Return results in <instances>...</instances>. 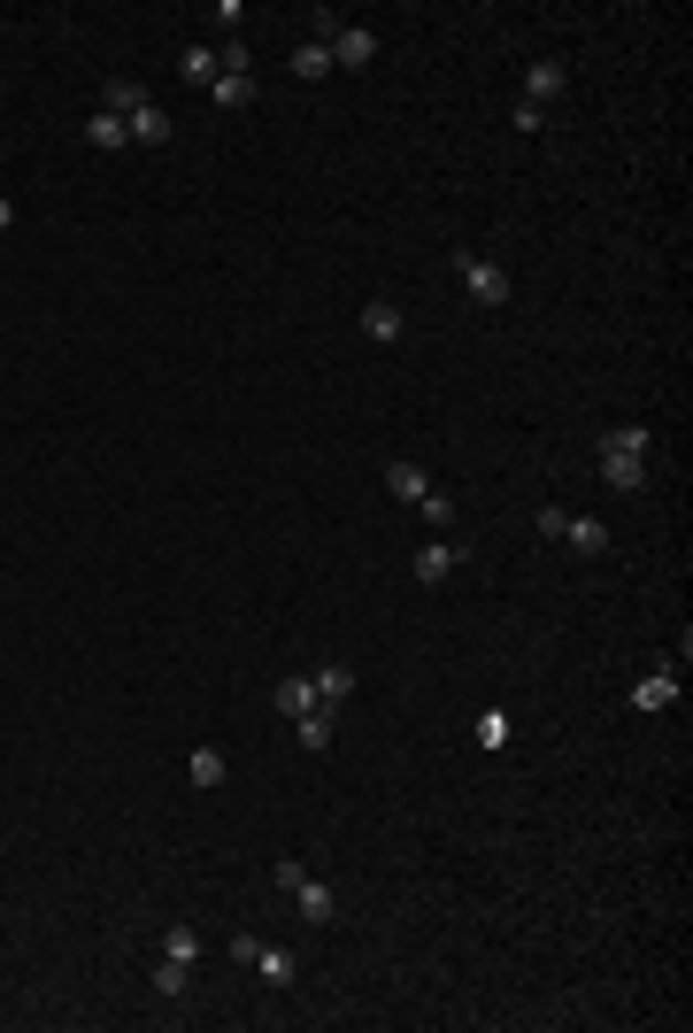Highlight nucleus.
Instances as JSON below:
<instances>
[{"label": "nucleus", "instance_id": "obj_8", "mask_svg": "<svg viewBox=\"0 0 693 1033\" xmlns=\"http://www.w3.org/2000/svg\"><path fill=\"white\" fill-rule=\"evenodd\" d=\"M562 85H570V70H562L555 54H539V62L524 70V101H531V109H547V101H562Z\"/></svg>", "mask_w": 693, "mask_h": 1033}, {"label": "nucleus", "instance_id": "obj_27", "mask_svg": "<svg viewBox=\"0 0 693 1033\" xmlns=\"http://www.w3.org/2000/svg\"><path fill=\"white\" fill-rule=\"evenodd\" d=\"M8 224H15V201H8V193H0V232H8Z\"/></svg>", "mask_w": 693, "mask_h": 1033}, {"label": "nucleus", "instance_id": "obj_14", "mask_svg": "<svg viewBox=\"0 0 693 1033\" xmlns=\"http://www.w3.org/2000/svg\"><path fill=\"white\" fill-rule=\"evenodd\" d=\"M247 964H255V972H262L270 988H293V980H301V964H293V949H270V941H255V949H247Z\"/></svg>", "mask_w": 693, "mask_h": 1033}, {"label": "nucleus", "instance_id": "obj_12", "mask_svg": "<svg viewBox=\"0 0 693 1033\" xmlns=\"http://www.w3.org/2000/svg\"><path fill=\"white\" fill-rule=\"evenodd\" d=\"M370 54H377V31H362V23H346L332 39V70H370Z\"/></svg>", "mask_w": 693, "mask_h": 1033}, {"label": "nucleus", "instance_id": "obj_11", "mask_svg": "<svg viewBox=\"0 0 693 1033\" xmlns=\"http://www.w3.org/2000/svg\"><path fill=\"white\" fill-rule=\"evenodd\" d=\"M124 124H132V147H170V140H177V124H170V109H163V101H147V109H139V116H124Z\"/></svg>", "mask_w": 693, "mask_h": 1033}, {"label": "nucleus", "instance_id": "obj_22", "mask_svg": "<svg viewBox=\"0 0 693 1033\" xmlns=\"http://www.w3.org/2000/svg\"><path fill=\"white\" fill-rule=\"evenodd\" d=\"M177 70H185L193 85H216V78H224V70H216V47H185V54H177Z\"/></svg>", "mask_w": 693, "mask_h": 1033}, {"label": "nucleus", "instance_id": "obj_15", "mask_svg": "<svg viewBox=\"0 0 693 1033\" xmlns=\"http://www.w3.org/2000/svg\"><path fill=\"white\" fill-rule=\"evenodd\" d=\"M147 101H155V93H147L139 78H108V85H101V109H108V116H139Z\"/></svg>", "mask_w": 693, "mask_h": 1033}, {"label": "nucleus", "instance_id": "obj_10", "mask_svg": "<svg viewBox=\"0 0 693 1033\" xmlns=\"http://www.w3.org/2000/svg\"><path fill=\"white\" fill-rule=\"evenodd\" d=\"M385 494H393V502H424V494H432V471L408 463V456H393V463H385Z\"/></svg>", "mask_w": 693, "mask_h": 1033}, {"label": "nucleus", "instance_id": "obj_4", "mask_svg": "<svg viewBox=\"0 0 693 1033\" xmlns=\"http://www.w3.org/2000/svg\"><path fill=\"white\" fill-rule=\"evenodd\" d=\"M463 563H470V548H463V540H439V532H432V540L416 548V563H408V571H416L424 586H447V579H455Z\"/></svg>", "mask_w": 693, "mask_h": 1033}, {"label": "nucleus", "instance_id": "obj_5", "mask_svg": "<svg viewBox=\"0 0 693 1033\" xmlns=\"http://www.w3.org/2000/svg\"><path fill=\"white\" fill-rule=\"evenodd\" d=\"M555 540H562V548H578V555H609V524H601V516L562 510V516H555Z\"/></svg>", "mask_w": 693, "mask_h": 1033}, {"label": "nucleus", "instance_id": "obj_17", "mask_svg": "<svg viewBox=\"0 0 693 1033\" xmlns=\"http://www.w3.org/2000/svg\"><path fill=\"white\" fill-rule=\"evenodd\" d=\"M332 717H340V709H309V717H293V740H301L309 756H324V748H332Z\"/></svg>", "mask_w": 693, "mask_h": 1033}, {"label": "nucleus", "instance_id": "obj_26", "mask_svg": "<svg viewBox=\"0 0 693 1033\" xmlns=\"http://www.w3.org/2000/svg\"><path fill=\"white\" fill-rule=\"evenodd\" d=\"M509 124H517L524 140H531V132H539V124H547V109H531V101H517V109H509Z\"/></svg>", "mask_w": 693, "mask_h": 1033}, {"label": "nucleus", "instance_id": "obj_21", "mask_svg": "<svg viewBox=\"0 0 693 1033\" xmlns=\"http://www.w3.org/2000/svg\"><path fill=\"white\" fill-rule=\"evenodd\" d=\"M163 957L193 972V964H200V933H193V925H170V933H163Z\"/></svg>", "mask_w": 693, "mask_h": 1033}, {"label": "nucleus", "instance_id": "obj_16", "mask_svg": "<svg viewBox=\"0 0 693 1033\" xmlns=\"http://www.w3.org/2000/svg\"><path fill=\"white\" fill-rule=\"evenodd\" d=\"M85 147L116 155V147H132V124H124V116H108V109H93V116H85Z\"/></svg>", "mask_w": 693, "mask_h": 1033}, {"label": "nucleus", "instance_id": "obj_7", "mask_svg": "<svg viewBox=\"0 0 693 1033\" xmlns=\"http://www.w3.org/2000/svg\"><path fill=\"white\" fill-rule=\"evenodd\" d=\"M671 702H679V664H655V672L632 687V709H640V717H655V709H671Z\"/></svg>", "mask_w": 693, "mask_h": 1033}, {"label": "nucleus", "instance_id": "obj_25", "mask_svg": "<svg viewBox=\"0 0 693 1033\" xmlns=\"http://www.w3.org/2000/svg\"><path fill=\"white\" fill-rule=\"evenodd\" d=\"M416 510L432 516V532H439V524H455V494H447V487H432V494H424Z\"/></svg>", "mask_w": 693, "mask_h": 1033}, {"label": "nucleus", "instance_id": "obj_3", "mask_svg": "<svg viewBox=\"0 0 693 1033\" xmlns=\"http://www.w3.org/2000/svg\"><path fill=\"white\" fill-rule=\"evenodd\" d=\"M278 887L293 894V910H301L309 925H332V918H340V894H332L324 879H309V871H301L293 857H278Z\"/></svg>", "mask_w": 693, "mask_h": 1033}, {"label": "nucleus", "instance_id": "obj_6", "mask_svg": "<svg viewBox=\"0 0 693 1033\" xmlns=\"http://www.w3.org/2000/svg\"><path fill=\"white\" fill-rule=\"evenodd\" d=\"M362 333L377 347H393V340H408V317H401V301H385V294H370L362 301Z\"/></svg>", "mask_w": 693, "mask_h": 1033}, {"label": "nucleus", "instance_id": "obj_23", "mask_svg": "<svg viewBox=\"0 0 693 1033\" xmlns=\"http://www.w3.org/2000/svg\"><path fill=\"white\" fill-rule=\"evenodd\" d=\"M509 740H517L509 709H486V717H478V748H509Z\"/></svg>", "mask_w": 693, "mask_h": 1033}, {"label": "nucleus", "instance_id": "obj_20", "mask_svg": "<svg viewBox=\"0 0 693 1033\" xmlns=\"http://www.w3.org/2000/svg\"><path fill=\"white\" fill-rule=\"evenodd\" d=\"M346 694H354V664H324V672H317V702H324V709H340Z\"/></svg>", "mask_w": 693, "mask_h": 1033}, {"label": "nucleus", "instance_id": "obj_24", "mask_svg": "<svg viewBox=\"0 0 693 1033\" xmlns=\"http://www.w3.org/2000/svg\"><path fill=\"white\" fill-rule=\"evenodd\" d=\"M185 988H193V972H185V964H170V957H163V964H155V995H185Z\"/></svg>", "mask_w": 693, "mask_h": 1033}, {"label": "nucleus", "instance_id": "obj_9", "mask_svg": "<svg viewBox=\"0 0 693 1033\" xmlns=\"http://www.w3.org/2000/svg\"><path fill=\"white\" fill-rule=\"evenodd\" d=\"M185 779H193V787H200V795H216V787H224V779H231V756H224V748H216V740H200V748H193V756H185Z\"/></svg>", "mask_w": 693, "mask_h": 1033}, {"label": "nucleus", "instance_id": "obj_1", "mask_svg": "<svg viewBox=\"0 0 693 1033\" xmlns=\"http://www.w3.org/2000/svg\"><path fill=\"white\" fill-rule=\"evenodd\" d=\"M648 448H655L648 425H617V432H601V487L640 494V487H648Z\"/></svg>", "mask_w": 693, "mask_h": 1033}, {"label": "nucleus", "instance_id": "obj_13", "mask_svg": "<svg viewBox=\"0 0 693 1033\" xmlns=\"http://www.w3.org/2000/svg\"><path fill=\"white\" fill-rule=\"evenodd\" d=\"M270 702H278V717H286V725H293V717H309V709H324V702H317V679H301V672H286Z\"/></svg>", "mask_w": 693, "mask_h": 1033}, {"label": "nucleus", "instance_id": "obj_19", "mask_svg": "<svg viewBox=\"0 0 693 1033\" xmlns=\"http://www.w3.org/2000/svg\"><path fill=\"white\" fill-rule=\"evenodd\" d=\"M208 101H216V109H255V101H262V85H255V78H216V85H208Z\"/></svg>", "mask_w": 693, "mask_h": 1033}, {"label": "nucleus", "instance_id": "obj_18", "mask_svg": "<svg viewBox=\"0 0 693 1033\" xmlns=\"http://www.w3.org/2000/svg\"><path fill=\"white\" fill-rule=\"evenodd\" d=\"M293 78H301V85H317V78H332V47H317V39H301V47H293Z\"/></svg>", "mask_w": 693, "mask_h": 1033}, {"label": "nucleus", "instance_id": "obj_2", "mask_svg": "<svg viewBox=\"0 0 693 1033\" xmlns=\"http://www.w3.org/2000/svg\"><path fill=\"white\" fill-rule=\"evenodd\" d=\"M447 270L463 278V294H470L478 309H501V301L517 294V286H509V270H501L494 255H478V247H455V255H447Z\"/></svg>", "mask_w": 693, "mask_h": 1033}]
</instances>
